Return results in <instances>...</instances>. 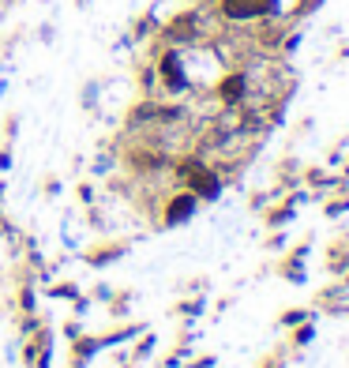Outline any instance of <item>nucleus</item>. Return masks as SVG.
Returning <instances> with one entry per match:
<instances>
[{"instance_id": "7", "label": "nucleus", "mask_w": 349, "mask_h": 368, "mask_svg": "<svg viewBox=\"0 0 349 368\" xmlns=\"http://www.w3.org/2000/svg\"><path fill=\"white\" fill-rule=\"evenodd\" d=\"M293 218H297V203H293V199H286V203H282V207L267 210V226H271V229H282V226H289Z\"/></svg>"}, {"instance_id": "6", "label": "nucleus", "mask_w": 349, "mask_h": 368, "mask_svg": "<svg viewBox=\"0 0 349 368\" xmlns=\"http://www.w3.org/2000/svg\"><path fill=\"white\" fill-rule=\"evenodd\" d=\"M312 342H316V319L289 327V346H293V349H305V346H312Z\"/></svg>"}, {"instance_id": "5", "label": "nucleus", "mask_w": 349, "mask_h": 368, "mask_svg": "<svg viewBox=\"0 0 349 368\" xmlns=\"http://www.w3.org/2000/svg\"><path fill=\"white\" fill-rule=\"evenodd\" d=\"M323 215H327V218H342V215H349V188H346V184L334 192V196H327Z\"/></svg>"}, {"instance_id": "12", "label": "nucleus", "mask_w": 349, "mask_h": 368, "mask_svg": "<svg viewBox=\"0 0 349 368\" xmlns=\"http://www.w3.org/2000/svg\"><path fill=\"white\" fill-rule=\"evenodd\" d=\"M342 282H346V286H349V271H346V274H342Z\"/></svg>"}, {"instance_id": "9", "label": "nucleus", "mask_w": 349, "mask_h": 368, "mask_svg": "<svg viewBox=\"0 0 349 368\" xmlns=\"http://www.w3.org/2000/svg\"><path fill=\"white\" fill-rule=\"evenodd\" d=\"M308 319H316V308H286L278 316L282 327H297V324H308Z\"/></svg>"}, {"instance_id": "2", "label": "nucleus", "mask_w": 349, "mask_h": 368, "mask_svg": "<svg viewBox=\"0 0 349 368\" xmlns=\"http://www.w3.org/2000/svg\"><path fill=\"white\" fill-rule=\"evenodd\" d=\"M308 252H312V237H305V241H300L297 248H289L286 256H282V263H278V274L286 282H293V286H300V282L308 278Z\"/></svg>"}, {"instance_id": "10", "label": "nucleus", "mask_w": 349, "mask_h": 368, "mask_svg": "<svg viewBox=\"0 0 349 368\" xmlns=\"http://www.w3.org/2000/svg\"><path fill=\"white\" fill-rule=\"evenodd\" d=\"M286 365H289V357H286V349L278 346L271 357H263V365H259V368H286Z\"/></svg>"}, {"instance_id": "4", "label": "nucleus", "mask_w": 349, "mask_h": 368, "mask_svg": "<svg viewBox=\"0 0 349 368\" xmlns=\"http://www.w3.org/2000/svg\"><path fill=\"white\" fill-rule=\"evenodd\" d=\"M196 203H199V199L191 196V192H180L177 199H169V207H165V226H180V222H188V218L196 215Z\"/></svg>"}, {"instance_id": "8", "label": "nucleus", "mask_w": 349, "mask_h": 368, "mask_svg": "<svg viewBox=\"0 0 349 368\" xmlns=\"http://www.w3.org/2000/svg\"><path fill=\"white\" fill-rule=\"evenodd\" d=\"M244 90H248V79H244V76H229V79H222L218 94H222L225 102H241V98H244Z\"/></svg>"}, {"instance_id": "1", "label": "nucleus", "mask_w": 349, "mask_h": 368, "mask_svg": "<svg viewBox=\"0 0 349 368\" xmlns=\"http://www.w3.org/2000/svg\"><path fill=\"white\" fill-rule=\"evenodd\" d=\"M180 173L188 177L191 196H196V199H218V192H222V181H218V173H214V169L188 162V165H180Z\"/></svg>"}, {"instance_id": "11", "label": "nucleus", "mask_w": 349, "mask_h": 368, "mask_svg": "<svg viewBox=\"0 0 349 368\" xmlns=\"http://www.w3.org/2000/svg\"><path fill=\"white\" fill-rule=\"evenodd\" d=\"M334 316H349V301H346V305H338V312H334Z\"/></svg>"}, {"instance_id": "3", "label": "nucleus", "mask_w": 349, "mask_h": 368, "mask_svg": "<svg viewBox=\"0 0 349 368\" xmlns=\"http://www.w3.org/2000/svg\"><path fill=\"white\" fill-rule=\"evenodd\" d=\"M346 271H349V229H342L338 237L327 241V274L342 278Z\"/></svg>"}]
</instances>
